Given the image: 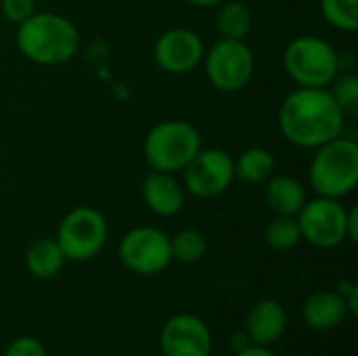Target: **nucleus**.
Returning <instances> with one entry per match:
<instances>
[{"instance_id": "1", "label": "nucleus", "mask_w": 358, "mask_h": 356, "mask_svg": "<svg viewBox=\"0 0 358 356\" xmlns=\"http://www.w3.org/2000/svg\"><path fill=\"white\" fill-rule=\"evenodd\" d=\"M346 115L327 88L298 86L279 107V130L296 147L317 149L344 130Z\"/></svg>"}, {"instance_id": "2", "label": "nucleus", "mask_w": 358, "mask_h": 356, "mask_svg": "<svg viewBox=\"0 0 358 356\" xmlns=\"http://www.w3.org/2000/svg\"><path fill=\"white\" fill-rule=\"evenodd\" d=\"M17 50L38 65H61L76 57L80 31L67 17L52 10H36L17 25Z\"/></svg>"}, {"instance_id": "3", "label": "nucleus", "mask_w": 358, "mask_h": 356, "mask_svg": "<svg viewBox=\"0 0 358 356\" xmlns=\"http://www.w3.org/2000/svg\"><path fill=\"white\" fill-rule=\"evenodd\" d=\"M308 183L321 197L342 199L358 185V145L346 136H336L315 149L308 166Z\"/></svg>"}, {"instance_id": "4", "label": "nucleus", "mask_w": 358, "mask_h": 356, "mask_svg": "<svg viewBox=\"0 0 358 356\" xmlns=\"http://www.w3.org/2000/svg\"><path fill=\"white\" fill-rule=\"evenodd\" d=\"M201 149L199 130L185 120L157 122L145 136L143 153L151 170L159 172H182V168Z\"/></svg>"}, {"instance_id": "5", "label": "nucleus", "mask_w": 358, "mask_h": 356, "mask_svg": "<svg viewBox=\"0 0 358 356\" xmlns=\"http://www.w3.org/2000/svg\"><path fill=\"white\" fill-rule=\"evenodd\" d=\"M283 69L298 86L327 88L342 71V57L319 36H298L283 50Z\"/></svg>"}, {"instance_id": "6", "label": "nucleus", "mask_w": 358, "mask_h": 356, "mask_svg": "<svg viewBox=\"0 0 358 356\" xmlns=\"http://www.w3.org/2000/svg\"><path fill=\"white\" fill-rule=\"evenodd\" d=\"M109 227L105 216L90 206L69 210L57 229V243L71 262H86L101 254L107 243Z\"/></svg>"}, {"instance_id": "7", "label": "nucleus", "mask_w": 358, "mask_h": 356, "mask_svg": "<svg viewBox=\"0 0 358 356\" xmlns=\"http://www.w3.org/2000/svg\"><path fill=\"white\" fill-rule=\"evenodd\" d=\"M203 67L210 84L220 92H239L254 78V52L245 40L220 38L206 50Z\"/></svg>"}, {"instance_id": "8", "label": "nucleus", "mask_w": 358, "mask_h": 356, "mask_svg": "<svg viewBox=\"0 0 358 356\" xmlns=\"http://www.w3.org/2000/svg\"><path fill=\"white\" fill-rule=\"evenodd\" d=\"M346 216L348 208H344L340 199L317 195L315 199H306L296 218L302 231V239L315 248L334 250L348 239Z\"/></svg>"}, {"instance_id": "9", "label": "nucleus", "mask_w": 358, "mask_h": 356, "mask_svg": "<svg viewBox=\"0 0 358 356\" xmlns=\"http://www.w3.org/2000/svg\"><path fill=\"white\" fill-rule=\"evenodd\" d=\"M117 256L134 275H157L172 262L170 237L157 227H134L122 237Z\"/></svg>"}, {"instance_id": "10", "label": "nucleus", "mask_w": 358, "mask_h": 356, "mask_svg": "<svg viewBox=\"0 0 358 356\" xmlns=\"http://www.w3.org/2000/svg\"><path fill=\"white\" fill-rule=\"evenodd\" d=\"M235 180L233 157L224 149H199L195 157L182 168V187L199 199L222 195Z\"/></svg>"}, {"instance_id": "11", "label": "nucleus", "mask_w": 358, "mask_h": 356, "mask_svg": "<svg viewBox=\"0 0 358 356\" xmlns=\"http://www.w3.org/2000/svg\"><path fill=\"white\" fill-rule=\"evenodd\" d=\"M206 55L201 36L189 27H170L157 36L153 44V59L166 71L182 76L193 71Z\"/></svg>"}, {"instance_id": "12", "label": "nucleus", "mask_w": 358, "mask_h": 356, "mask_svg": "<svg viewBox=\"0 0 358 356\" xmlns=\"http://www.w3.org/2000/svg\"><path fill=\"white\" fill-rule=\"evenodd\" d=\"M212 332L203 319L191 313L172 315L159 332V348L164 356H210Z\"/></svg>"}, {"instance_id": "13", "label": "nucleus", "mask_w": 358, "mask_h": 356, "mask_svg": "<svg viewBox=\"0 0 358 356\" xmlns=\"http://www.w3.org/2000/svg\"><path fill=\"white\" fill-rule=\"evenodd\" d=\"M141 193L145 206L155 216H164V218L178 214L185 206V195H187L182 183L174 174L159 172V170H151L143 178Z\"/></svg>"}, {"instance_id": "14", "label": "nucleus", "mask_w": 358, "mask_h": 356, "mask_svg": "<svg viewBox=\"0 0 358 356\" xmlns=\"http://www.w3.org/2000/svg\"><path fill=\"white\" fill-rule=\"evenodd\" d=\"M287 329V311L277 300H258L245 317V334L256 346H273Z\"/></svg>"}, {"instance_id": "15", "label": "nucleus", "mask_w": 358, "mask_h": 356, "mask_svg": "<svg viewBox=\"0 0 358 356\" xmlns=\"http://www.w3.org/2000/svg\"><path fill=\"white\" fill-rule=\"evenodd\" d=\"M302 317L315 332H331L348 317L346 300L336 290H321L310 294L302 304Z\"/></svg>"}, {"instance_id": "16", "label": "nucleus", "mask_w": 358, "mask_h": 356, "mask_svg": "<svg viewBox=\"0 0 358 356\" xmlns=\"http://www.w3.org/2000/svg\"><path fill=\"white\" fill-rule=\"evenodd\" d=\"M264 199L273 214L281 216H298L302 206L306 204V187L289 174H273L264 183Z\"/></svg>"}, {"instance_id": "17", "label": "nucleus", "mask_w": 358, "mask_h": 356, "mask_svg": "<svg viewBox=\"0 0 358 356\" xmlns=\"http://www.w3.org/2000/svg\"><path fill=\"white\" fill-rule=\"evenodd\" d=\"M65 262L67 258L55 237H40L25 250V269L40 281L55 279L63 271Z\"/></svg>"}, {"instance_id": "18", "label": "nucleus", "mask_w": 358, "mask_h": 356, "mask_svg": "<svg viewBox=\"0 0 358 356\" xmlns=\"http://www.w3.org/2000/svg\"><path fill=\"white\" fill-rule=\"evenodd\" d=\"M233 168L235 178L248 185H262L275 174L277 159L266 147H250L237 159H233Z\"/></svg>"}, {"instance_id": "19", "label": "nucleus", "mask_w": 358, "mask_h": 356, "mask_svg": "<svg viewBox=\"0 0 358 356\" xmlns=\"http://www.w3.org/2000/svg\"><path fill=\"white\" fill-rule=\"evenodd\" d=\"M254 23L252 10L248 4L239 0H224L218 4L216 13V31L220 38L229 40H245Z\"/></svg>"}, {"instance_id": "20", "label": "nucleus", "mask_w": 358, "mask_h": 356, "mask_svg": "<svg viewBox=\"0 0 358 356\" xmlns=\"http://www.w3.org/2000/svg\"><path fill=\"white\" fill-rule=\"evenodd\" d=\"M264 243L275 252L294 250L302 241V231L296 216H281L273 214V218L264 227Z\"/></svg>"}, {"instance_id": "21", "label": "nucleus", "mask_w": 358, "mask_h": 356, "mask_svg": "<svg viewBox=\"0 0 358 356\" xmlns=\"http://www.w3.org/2000/svg\"><path fill=\"white\" fill-rule=\"evenodd\" d=\"M208 252L206 235L197 229H180L170 237V254L172 260L180 264H195L199 262Z\"/></svg>"}, {"instance_id": "22", "label": "nucleus", "mask_w": 358, "mask_h": 356, "mask_svg": "<svg viewBox=\"0 0 358 356\" xmlns=\"http://www.w3.org/2000/svg\"><path fill=\"white\" fill-rule=\"evenodd\" d=\"M321 15L331 27L355 31L358 27V0H321Z\"/></svg>"}, {"instance_id": "23", "label": "nucleus", "mask_w": 358, "mask_h": 356, "mask_svg": "<svg viewBox=\"0 0 358 356\" xmlns=\"http://www.w3.org/2000/svg\"><path fill=\"white\" fill-rule=\"evenodd\" d=\"M331 97L338 103V107L342 109V113L346 118H355L358 113V78L357 73L346 71V73H338L331 80Z\"/></svg>"}, {"instance_id": "24", "label": "nucleus", "mask_w": 358, "mask_h": 356, "mask_svg": "<svg viewBox=\"0 0 358 356\" xmlns=\"http://www.w3.org/2000/svg\"><path fill=\"white\" fill-rule=\"evenodd\" d=\"M0 13L10 23L19 25L36 13V0H0Z\"/></svg>"}, {"instance_id": "25", "label": "nucleus", "mask_w": 358, "mask_h": 356, "mask_svg": "<svg viewBox=\"0 0 358 356\" xmlns=\"http://www.w3.org/2000/svg\"><path fill=\"white\" fill-rule=\"evenodd\" d=\"M4 356H46V348L34 336H19L6 346Z\"/></svg>"}, {"instance_id": "26", "label": "nucleus", "mask_w": 358, "mask_h": 356, "mask_svg": "<svg viewBox=\"0 0 358 356\" xmlns=\"http://www.w3.org/2000/svg\"><path fill=\"white\" fill-rule=\"evenodd\" d=\"M346 233H348V239L350 241H358V208H348Z\"/></svg>"}, {"instance_id": "27", "label": "nucleus", "mask_w": 358, "mask_h": 356, "mask_svg": "<svg viewBox=\"0 0 358 356\" xmlns=\"http://www.w3.org/2000/svg\"><path fill=\"white\" fill-rule=\"evenodd\" d=\"M248 346H252V340H250V336L245 334V329L231 336V348H233V353H239V350H243V348H248Z\"/></svg>"}, {"instance_id": "28", "label": "nucleus", "mask_w": 358, "mask_h": 356, "mask_svg": "<svg viewBox=\"0 0 358 356\" xmlns=\"http://www.w3.org/2000/svg\"><path fill=\"white\" fill-rule=\"evenodd\" d=\"M235 356H277V355L271 350V346H256V344H252V346H248V348H243V350L235 353Z\"/></svg>"}, {"instance_id": "29", "label": "nucleus", "mask_w": 358, "mask_h": 356, "mask_svg": "<svg viewBox=\"0 0 358 356\" xmlns=\"http://www.w3.org/2000/svg\"><path fill=\"white\" fill-rule=\"evenodd\" d=\"M187 2L193 4V6H199V8H212V6H218L224 0H187Z\"/></svg>"}]
</instances>
